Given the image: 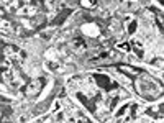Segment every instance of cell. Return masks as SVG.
<instances>
[{
    "label": "cell",
    "instance_id": "obj_1",
    "mask_svg": "<svg viewBox=\"0 0 164 123\" xmlns=\"http://www.w3.org/2000/svg\"><path fill=\"white\" fill-rule=\"evenodd\" d=\"M138 7H139V3L136 0H125V2L120 5V10L121 11H134Z\"/></svg>",
    "mask_w": 164,
    "mask_h": 123
},
{
    "label": "cell",
    "instance_id": "obj_2",
    "mask_svg": "<svg viewBox=\"0 0 164 123\" xmlns=\"http://www.w3.org/2000/svg\"><path fill=\"white\" fill-rule=\"evenodd\" d=\"M82 31H84V34H89V36H97L98 28H97L95 23H85V25L82 26Z\"/></svg>",
    "mask_w": 164,
    "mask_h": 123
},
{
    "label": "cell",
    "instance_id": "obj_3",
    "mask_svg": "<svg viewBox=\"0 0 164 123\" xmlns=\"http://www.w3.org/2000/svg\"><path fill=\"white\" fill-rule=\"evenodd\" d=\"M102 5H103V10H115L118 7V0H102Z\"/></svg>",
    "mask_w": 164,
    "mask_h": 123
},
{
    "label": "cell",
    "instance_id": "obj_4",
    "mask_svg": "<svg viewBox=\"0 0 164 123\" xmlns=\"http://www.w3.org/2000/svg\"><path fill=\"white\" fill-rule=\"evenodd\" d=\"M115 79L118 80L121 85H126V87L130 85V79H128V77H125V75H121V74H115Z\"/></svg>",
    "mask_w": 164,
    "mask_h": 123
},
{
    "label": "cell",
    "instance_id": "obj_5",
    "mask_svg": "<svg viewBox=\"0 0 164 123\" xmlns=\"http://www.w3.org/2000/svg\"><path fill=\"white\" fill-rule=\"evenodd\" d=\"M120 30H121V25H120V21H118V20H113L112 23H110V31L118 33Z\"/></svg>",
    "mask_w": 164,
    "mask_h": 123
},
{
    "label": "cell",
    "instance_id": "obj_6",
    "mask_svg": "<svg viewBox=\"0 0 164 123\" xmlns=\"http://www.w3.org/2000/svg\"><path fill=\"white\" fill-rule=\"evenodd\" d=\"M38 90H39V84H38V82H33V84L28 87L26 93H28V95H33V93H34V92H38Z\"/></svg>",
    "mask_w": 164,
    "mask_h": 123
},
{
    "label": "cell",
    "instance_id": "obj_7",
    "mask_svg": "<svg viewBox=\"0 0 164 123\" xmlns=\"http://www.w3.org/2000/svg\"><path fill=\"white\" fill-rule=\"evenodd\" d=\"M97 116H98V120H107L108 118V112H107V110H98Z\"/></svg>",
    "mask_w": 164,
    "mask_h": 123
},
{
    "label": "cell",
    "instance_id": "obj_8",
    "mask_svg": "<svg viewBox=\"0 0 164 123\" xmlns=\"http://www.w3.org/2000/svg\"><path fill=\"white\" fill-rule=\"evenodd\" d=\"M82 3H84L85 7H92V5H93V0H82Z\"/></svg>",
    "mask_w": 164,
    "mask_h": 123
}]
</instances>
